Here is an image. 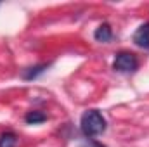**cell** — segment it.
<instances>
[{"instance_id":"obj_1","label":"cell","mask_w":149,"mask_h":147,"mask_svg":"<svg viewBox=\"0 0 149 147\" xmlns=\"http://www.w3.org/2000/svg\"><path fill=\"white\" fill-rule=\"evenodd\" d=\"M80 128H81V133L88 139L99 137L106 132V119L102 112H99L97 109H88L81 114Z\"/></svg>"},{"instance_id":"obj_2","label":"cell","mask_w":149,"mask_h":147,"mask_svg":"<svg viewBox=\"0 0 149 147\" xmlns=\"http://www.w3.org/2000/svg\"><path fill=\"white\" fill-rule=\"evenodd\" d=\"M139 68V59L134 52H127V50H121L116 54L114 57V62H113V69L118 71V73H134L137 71Z\"/></svg>"},{"instance_id":"obj_3","label":"cell","mask_w":149,"mask_h":147,"mask_svg":"<svg viewBox=\"0 0 149 147\" xmlns=\"http://www.w3.org/2000/svg\"><path fill=\"white\" fill-rule=\"evenodd\" d=\"M134 43L141 49L149 50V23H144L137 28V31L134 33Z\"/></svg>"},{"instance_id":"obj_4","label":"cell","mask_w":149,"mask_h":147,"mask_svg":"<svg viewBox=\"0 0 149 147\" xmlns=\"http://www.w3.org/2000/svg\"><path fill=\"white\" fill-rule=\"evenodd\" d=\"M94 38H95L97 42H101V43H108V42H111V38H113L111 26H109L108 23H102V24L94 31Z\"/></svg>"},{"instance_id":"obj_5","label":"cell","mask_w":149,"mask_h":147,"mask_svg":"<svg viewBox=\"0 0 149 147\" xmlns=\"http://www.w3.org/2000/svg\"><path fill=\"white\" fill-rule=\"evenodd\" d=\"M47 68H49V64H37V66H31V68H28V69L23 71V78L28 80V81L37 80L40 74H43L47 71Z\"/></svg>"},{"instance_id":"obj_6","label":"cell","mask_w":149,"mask_h":147,"mask_svg":"<svg viewBox=\"0 0 149 147\" xmlns=\"http://www.w3.org/2000/svg\"><path fill=\"white\" fill-rule=\"evenodd\" d=\"M24 121L28 125H38V123L47 121V114L42 112V111H28L26 116H24Z\"/></svg>"},{"instance_id":"obj_7","label":"cell","mask_w":149,"mask_h":147,"mask_svg":"<svg viewBox=\"0 0 149 147\" xmlns=\"http://www.w3.org/2000/svg\"><path fill=\"white\" fill-rule=\"evenodd\" d=\"M17 146V135L14 132H5L0 135V147H16Z\"/></svg>"},{"instance_id":"obj_8","label":"cell","mask_w":149,"mask_h":147,"mask_svg":"<svg viewBox=\"0 0 149 147\" xmlns=\"http://www.w3.org/2000/svg\"><path fill=\"white\" fill-rule=\"evenodd\" d=\"M80 147H106V146H102V144H99V142H95V140H90V139H88V140H85Z\"/></svg>"}]
</instances>
